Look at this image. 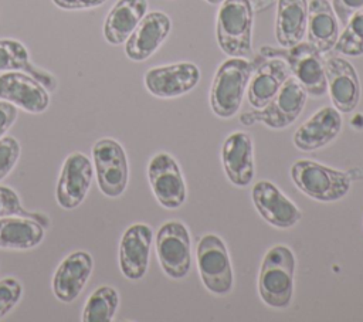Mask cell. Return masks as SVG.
I'll return each instance as SVG.
<instances>
[{
    "instance_id": "35",
    "label": "cell",
    "mask_w": 363,
    "mask_h": 322,
    "mask_svg": "<svg viewBox=\"0 0 363 322\" xmlns=\"http://www.w3.org/2000/svg\"><path fill=\"white\" fill-rule=\"evenodd\" d=\"M204 1H207L210 4H220L223 0H204Z\"/></svg>"
},
{
    "instance_id": "17",
    "label": "cell",
    "mask_w": 363,
    "mask_h": 322,
    "mask_svg": "<svg viewBox=\"0 0 363 322\" xmlns=\"http://www.w3.org/2000/svg\"><path fill=\"white\" fill-rule=\"evenodd\" d=\"M172 30L170 17L159 10L149 11L125 41V54L129 60L140 62L153 55L164 43Z\"/></svg>"
},
{
    "instance_id": "28",
    "label": "cell",
    "mask_w": 363,
    "mask_h": 322,
    "mask_svg": "<svg viewBox=\"0 0 363 322\" xmlns=\"http://www.w3.org/2000/svg\"><path fill=\"white\" fill-rule=\"evenodd\" d=\"M333 50L347 57L363 55V7L350 16Z\"/></svg>"
},
{
    "instance_id": "4",
    "label": "cell",
    "mask_w": 363,
    "mask_h": 322,
    "mask_svg": "<svg viewBox=\"0 0 363 322\" xmlns=\"http://www.w3.org/2000/svg\"><path fill=\"white\" fill-rule=\"evenodd\" d=\"M291 179L308 197L329 203L345 197L350 190L352 179L346 172L332 169L315 160L301 159L291 167Z\"/></svg>"
},
{
    "instance_id": "10",
    "label": "cell",
    "mask_w": 363,
    "mask_h": 322,
    "mask_svg": "<svg viewBox=\"0 0 363 322\" xmlns=\"http://www.w3.org/2000/svg\"><path fill=\"white\" fill-rule=\"evenodd\" d=\"M147 179L150 189L164 209H179L187 196L186 183L179 163L166 152L156 153L147 165Z\"/></svg>"
},
{
    "instance_id": "29",
    "label": "cell",
    "mask_w": 363,
    "mask_h": 322,
    "mask_svg": "<svg viewBox=\"0 0 363 322\" xmlns=\"http://www.w3.org/2000/svg\"><path fill=\"white\" fill-rule=\"evenodd\" d=\"M7 216L31 217L37 220L43 227L48 226V220L44 218L41 214L30 213L26 209H23L20 199L13 189L7 186H0V217H7Z\"/></svg>"
},
{
    "instance_id": "2",
    "label": "cell",
    "mask_w": 363,
    "mask_h": 322,
    "mask_svg": "<svg viewBox=\"0 0 363 322\" xmlns=\"http://www.w3.org/2000/svg\"><path fill=\"white\" fill-rule=\"evenodd\" d=\"M254 9L251 0H223L216 17V38L228 57H250Z\"/></svg>"
},
{
    "instance_id": "26",
    "label": "cell",
    "mask_w": 363,
    "mask_h": 322,
    "mask_svg": "<svg viewBox=\"0 0 363 322\" xmlns=\"http://www.w3.org/2000/svg\"><path fill=\"white\" fill-rule=\"evenodd\" d=\"M7 71H21L28 74L44 85L47 91H54L57 87L54 75L35 67L30 61L28 51L23 43L13 38L0 40V72Z\"/></svg>"
},
{
    "instance_id": "11",
    "label": "cell",
    "mask_w": 363,
    "mask_h": 322,
    "mask_svg": "<svg viewBox=\"0 0 363 322\" xmlns=\"http://www.w3.org/2000/svg\"><path fill=\"white\" fill-rule=\"evenodd\" d=\"M200 75L194 62L180 61L147 70L143 75V84L153 96L167 99L190 92L199 84Z\"/></svg>"
},
{
    "instance_id": "22",
    "label": "cell",
    "mask_w": 363,
    "mask_h": 322,
    "mask_svg": "<svg viewBox=\"0 0 363 322\" xmlns=\"http://www.w3.org/2000/svg\"><path fill=\"white\" fill-rule=\"evenodd\" d=\"M308 43L320 52L333 50L339 38V20L329 0H311L306 21Z\"/></svg>"
},
{
    "instance_id": "34",
    "label": "cell",
    "mask_w": 363,
    "mask_h": 322,
    "mask_svg": "<svg viewBox=\"0 0 363 322\" xmlns=\"http://www.w3.org/2000/svg\"><path fill=\"white\" fill-rule=\"evenodd\" d=\"M62 10H88L102 6L106 0H51Z\"/></svg>"
},
{
    "instance_id": "3",
    "label": "cell",
    "mask_w": 363,
    "mask_h": 322,
    "mask_svg": "<svg viewBox=\"0 0 363 322\" xmlns=\"http://www.w3.org/2000/svg\"><path fill=\"white\" fill-rule=\"evenodd\" d=\"M251 72L252 62L244 57H230L218 65L210 88V106L214 115L228 119L240 111Z\"/></svg>"
},
{
    "instance_id": "33",
    "label": "cell",
    "mask_w": 363,
    "mask_h": 322,
    "mask_svg": "<svg viewBox=\"0 0 363 322\" xmlns=\"http://www.w3.org/2000/svg\"><path fill=\"white\" fill-rule=\"evenodd\" d=\"M17 115L18 111L16 105L9 101L0 99V138H3L4 133L11 128V125L17 119Z\"/></svg>"
},
{
    "instance_id": "31",
    "label": "cell",
    "mask_w": 363,
    "mask_h": 322,
    "mask_svg": "<svg viewBox=\"0 0 363 322\" xmlns=\"http://www.w3.org/2000/svg\"><path fill=\"white\" fill-rule=\"evenodd\" d=\"M21 294V284L16 278L7 277L0 279V319L18 304Z\"/></svg>"
},
{
    "instance_id": "14",
    "label": "cell",
    "mask_w": 363,
    "mask_h": 322,
    "mask_svg": "<svg viewBox=\"0 0 363 322\" xmlns=\"http://www.w3.org/2000/svg\"><path fill=\"white\" fill-rule=\"evenodd\" d=\"M328 92L340 113H350L360 101V79L354 67L343 57L330 55L325 61Z\"/></svg>"
},
{
    "instance_id": "24",
    "label": "cell",
    "mask_w": 363,
    "mask_h": 322,
    "mask_svg": "<svg viewBox=\"0 0 363 322\" xmlns=\"http://www.w3.org/2000/svg\"><path fill=\"white\" fill-rule=\"evenodd\" d=\"M308 0H278L275 38L284 48L302 41L306 34Z\"/></svg>"
},
{
    "instance_id": "9",
    "label": "cell",
    "mask_w": 363,
    "mask_h": 322,
    "mask_svg": "<svg viewBox=\"0 0 363 322\" xmlns=\"http://www.w3.org/2000/svg\"><path fill=\"white\" fill-rule=\"evenodd\" d=\"M94 169L99 190L106 197H119L129 180L128 157L122 145L111 138H102L92 148Z\"/></svg>"
},
{
    "instance_id": "30",
    "label": "cell",
    "mask_w": 363,
    "mask_h": 322,
    "mask_svg": "<svg viewBox=\"0 0 363 322\" xmlns=\"http://www.w3.org/2000/svg\"><path fill=\"white\" fill-rule=\"evenodd\" d=\"M20 143L14 136L0 138V180H3L17 165Z\"/></svg>"
},
{
    "instance_id": "13",
    "label": "cell",
    "mask_w": 363,
    "mask_h": 322,
    "mask_svg": "<svg viewBox=\"0 0 363 322\" xmlns=\"http://www.w3.org/2000/svg\"><path fill=\"white\" fill-rule=\"evenodd\" d=\"M291 77L288 64L278 57H264L252 62V72L247 87V99L254 109L264 108Z\"/></svg>"
},
{
    "instance_id": "7",
    "label": "cell",
    "mask_w": 363,
    "mask_h": 322,
    "mask_svg": "<svg viewBox=\"0 0 363 322\" xmlns=\"http://www.w3.org/2000/svg\"><path fill=\"white\" fill-rule=\"evenodd\" d=\"M197 267L207 291L227 295L233 289L234 275L224 241L216 234H204L197 243Z\"/></svg>"
},
{
    "instance_id": "20",
    "label": "cell",
    "mask_w": 363,
    "mask_h": 322,
    "mask_svg": "<svg viewBox=\"0 0 363 322\" xmlns=\"http://www.w3.org/2000/svg\"><path fill=\"white\" fill-rule=\"evenodd\" d=\"M221 162L227 179L238 187L248 186L255 173L252 140L245 132L230 133L221 148Z\"/></svg>"
},
{
    "instance_id": "12",
    "label": "cell",
    "mask_w": 363,
    "mask_h": 322,
    "mask_svg": "<svg viewBox=\"0 0 363 322\" xmlns=\"http://www.w3.org/2000/svg\"><path fill=\"white\" fill-rule=\"evenodd\" d=\"M94 176V166L91 159L74 152L64 160L57 183V203L65 210L78 207L86 197Z\"/></svg>"
},
{
    "instance_id": "32",
    "label": "cell",
    "mask_w": 363,
    "mask_h": 322,
    "mask_svg": "<svg viewBox=\"0 0 363 322\" xmlns=\"http://www.w3.org/2000/svg\"><path fill=\"white\" fill-rule=\"evenodd\" d=\"M332 7L339 23L345 27L350 16L363 7V0H332Z\"/></svg>"
},
{
    "instance_id": "16",
    "label": "cell",
    "mask_w": 363,
    "mask_h": 322,
    "mask_svg": "<svg viewBox=\"0 0 363 322\" xmlns=\"http://www.w3.org/2000/svg\"><path fill=\"white\" fill-rule=\"evenodd\" d=\"M251 199L258 214L277 228H291L302 218L296 204L268 180H259L254 184Z\"/></svg>"
},
{
    "instance_id": "8",
    "label": "cell",
    "mask_w": 363,
    "mask_h": 322,
    "mask_svg": "<svg viewBox=\"0 0 363 322\" xmlns=\"http://www.w3.org/2000/svg\"><path fill=\"white\" fill-rule=\"evenodd\" d=\"M156 255L163 272L184 278L191 267V240L187 227L179 220L163 223L156 233Z\"/></svg>"
},
{
    "instance_id": "6",
    "label": "cell",
    "mask_w": 363,
    "mask_h": 322,
    "mask_svg": "<svg viewBox=\"0 0 363 322\" xmlns=\"http://www.w3.org/2000/svg\"><path fill=\"white\" fill-rule=\"evenodd\" d=\"M306 99L308 92L301 82L291 75L264 108L241 113L240 122L245 126L261 122L271 129L288 128L301 115Z\"/></svg>"
},
{
    "instance_id": "25",
    "label": "cell",
    "mask_w": 363,
    "mask_h": 322,
    "mask_svg": "<svg viewBox=\"0 0 363 322\" xmlns=\"http://www.w3.org/2000/svg\"><path fill=\"white\" fill-rule=\"evenodd\" d=\"M44 238V227L31 217H0V248L30 250Z\"/></svg>"
},
{
    "instance_id": "15",
    "label": "cell",
    "mask_w": 363,
    "mask_h": 322,
    "mask_svg": "<svg viewBox=\"0 0 363 322\" xmlns=\"http://www.w3.org/2000/svg\"><path fill=\"white\" fill-rule=\"evenodd\" d=\"M153 230L145 223L129 226L119 241V268L129 281H139L145 277L149 265Z\"/></svg>"
},
{
    "instance_id": "18",
    "label": "cell",
    "mask_w": 363,
    "mask_h": 322,
    "mask_svg": "<svg viewBox=\"0 0 363 322\" xmlns=\"http://www.w3.org/2000/svg\"><path fill=\"white\" fill-rule=\"evenodd\" d=\"M0 99L9 101L30 113H41L50 105L45 87L21 71L0 74Z\"/></svg>"
},
{
    "instance_id": "1",
    "label": "cell",
    "mask_w": 363,
    "mask_h": 322,
    "mask_svg": "<svg viewBox=\"0 0 363 322\" xmlns=\"http://www.w3.org/2000/svg\"><path fill=\"white\" fill-rule=\"evenodd\" d=\"M295 255L284 244L271 247L262 258L258 275L261 301L275 309L288 308L294 296Z\"/></svg>"
},
{
    "instance_id": "21",
    "label": "cell",
    "mask_w": 363,
    "mask_h": 322,
    "mask_svg": "<svg viewBox=\"0 0 363 322\" xmlns=\"http://www.w3.org/2000/svg\"><path fill=\"white\" fill-rule=\"evenodd\" d=\"M94 260L86 251H74L57 267L52 277V292L64 304L72 302L86 285Z\"/></svg>"
},
{
    "instance_id": "23",
    "label": "cell",
    "mask_w": 363,
    "mask_h": 322,
    "mask_svg": "<svg viewBox=\"0 0 363 322\" xmlns=\"http://www.w3.org/2000/svg\"><path fill=\"white\" fill-rule=\"evenodd\" d=\"M147 13V0H118L104 23V37L111 45L123 44Z\"/></svg>"
},
{
    "instance_id": "5",
    "label": "cell",
    "mask_w": 363,
    "mask_h": 322,
    "mask_svg": "<svg viewBox=\"0 0 363 322\" xmlns=\"http://www.w3.org/2000/svg\"><path fill=\"white\" fill-rule=\"evenodd\" d=\"M259 54L264 57L282 58L288 64L291 75L301 82L308 95L318 98L328 92L325 60L322 52L311 43L301 41L289 48L264 45L261 47Z\"/></svg>"
},
{
    "instance_id": "27",
    "label": "cell",
    "mask_w": 363,
    "mask_h": 322,
    "mask_svg": "<svg viewBox=\"0 0 363 322\" xmlns=\"http://www.w3.org/2000/svg\"><path fill=\"white\" fill-rule=\"evenodd\" d=\"M119 306L118 291L109 285L96 288L82 309V322H111Z\"/></svg>"
},
{
    "instance_id": "19",
    "label": "cell",
    "mask_w": 363,
    "mask_h": 322,
    "mask_svg": "<svg viewBox=\"0 0 363 322\" xmlns=\"http://www.w3.org/2000/svg\"><path fill=\"white\" fill-rule=\"evenodd\" d=\"M340 129V112L335 106H323L295 131L292 142L302 152L318 150L336 139Z\"/></svg>"
}]
</instances>
